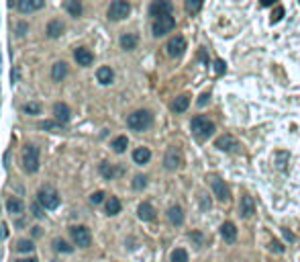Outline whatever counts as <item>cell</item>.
Instances as JSON below:
<instances>
[{"label": "cell", "mask_w": 300, "mask_h": 262, "mask_svg": "<svg viewBox=\"0 0 300 262\" xmlns=\"http://www.w3.org/2000/svg\"><path fill=\"white\" fill-rule=\"evenodd\" d=\"M129 13H131V4L125 2V0H114V2H110L108 10H107L110 21H123V19L129 17Z\"/></svg>", "instance_id": "cell-5"}, {"label": "cell", "mask_w": 300, "mask_h": 262, "mask_svg": "<svg viewBox=\"0 0 300 262\" xmlns=\"http://www.w3.org/2000/svg\"><path fill=\"white\" fill-rule=\"evenodd\" d=\"M105 192H102V191H96V192H92V197H90V203L92 205H100L102 201H105Z\"/></svg>", "instance_id": "cell-37"}, {"label": "cell", "mask_w": 300, "mask_h": 262, "mask_svg": "<svg viewBox=\"0 0 300 262\" xmlns=\"http://www.w3.org/2000/svg\"><path fill=\"white\" fill-rule=\"evenodd\" d=\"M151 123H153V115L145 109L131 113L129 119H127V125H129L133 131H145V129L151 127Z\"/></svg>", "instance_id": "cell-2"}, {"label": "cell", "mask_w": 300, "mask_h": 262, "mask_svg": "<svg viewBox=\"0 0 300 262\" xmlns=\"http://www.w3.org/2000/svg\"><path fill=\"white\" fill-rule=\"evenodd\" d=\"M176 27V21H174V17L171 15H168V17H159V19H155L153 21V35L155 37H164V35H168V33Z\"/></svg>", "instance_id": "cell-7"}, {"label": "cell", "mask_w": 300, "mask_h": 262, "mask_svg": "<svg viewBox=\"0 0 300 262\" xmlns=\"http://www.w3.org/2000/svg\"><path fill=\"white\" fill-rule=\"evenodd\" d=\"M37 203L45 211H53L60 207V195H57V191L53 187H43L37 192Z\"/></svg>", "instance_id": "cell-3"}, {"label": "cell", "mask_w": 300, "mask_h": 262, "mask_svg": "<svg viewBox=\"0 0 300 262\" xmlns=\"http://www.w3.org/2000/svg\"><path fill=\"white\" fill-rule=\"evenodd\" d=\"M145 187H147V176L139 174V176L133 178V189H135V191H143Z\"/></svg>", "instance_id": "cell-36"}, {"label": "cell", "mask_w": 300, "mask_h": 262, "mask_svg": "<svg viewBox=\"0 0 300 262\" xmlns=\"http://www.w3.org/2000/svg\"><path fill=\"white\" fill-rule=\"evenodd\" d=\"M6 211H8L10 215H21L22 211H25V203H22L19 197H10V199L6 201Z\"/></svg>", "instance_id": "cell-17"}, {"label": "cell", "mask_w": 300, "mask_h": 262, "mask_svg": "<svg viewBox=\"0 0 300 262\" xmlns=\"http://www.w3.org/2000/svg\"><path fill=\"white\" fill-rule=\"evenodd\" d=\"M53 117H55V121H60L62 125H65L67 121L72 119V111H70V107H67L65 102H55L53 105Z\"/></svg>", "instance_id": "cell-13"}, {"label": "cell", "mask_w": 300, "mask_h": 262, "mask_svg": "<svg viewBox=\"0 0 300 262\" xmlns=\"http://www.w3.org/2000/svg\"><path fill=\"white\" fill-rule=\"evenodd\" d=\"M221 236L225 238V242H235L237 240V227H235V223L233 221H225L223 225H221Z\"/></svg>", "instance_id": "cell-15"}, {"label": "cell", "mask_w": 300, "mask_h": 262, "mask_svg": "<svg viewBox=\"0 0 300 262\" xmlns=\"http://www.w3.org/2000/svg\"><path fill=\"white\" fill-rule=\"evenodd\" d=\"M22 113H27V115H39L41 105L39 102H27V105H22Z\"/></svg>", "instance_id": "cell-34"}, {"label": "cell", "mask_w": 300, "mask_h": 262, "mask_svg": "<svg viewBox=\"0 0 300 262\" xmlns=\"http://www.w3.org/2000/svg\"><path fill=\"white\" fill-rule=\"evenodd\" d=\"M22 166H25V172L29 174H35L39 170V147L37 145H25L22 150Z\"/></svg>", "instance_id": "cell-4"}, {"label": "cell", "mask_w": 300, "mask_h": 262, "mask_svg": "<svg viewBox=\"0 0 300 262\" xmlns=\"http://www.w3.org/2000/svg\"><path fill=\"white\" fill-rule=\"evenodd\" d=\"M17 262H39L37 258H27V260H17Z\"/></svg>", "instance_id": "cell-47"}, {"label": "cell", "mask_w": 300, "mask_h": 262, "mask_svg": "<svg viewBox=\"0 0 300 262\" xmlns=\"http://www.w3.org/2000/svg\"><path fill=\"white\" fill-rule=\"evenodd\" d=\"M33 215H35L37 219H43V217H45V209L41 207L39 203H35V205H33Z\"/></svg>", "instance_id": "cell-40"}, {"label": "cell", "mask_w": 300, "mask_h": 262, "mask_svg": "<svg viewBox=\"0 0 300 262\" xmlns=\"http://www.w3.org/2000/svg\"><path fill=\"white\" fill-rule=\"evenodd\" d=\"M171 10H174V4L171 2H168V0H157V2H153L151 6H149V15L159 19V17L171 15Z\"/></svg>", "instance_id": "cell-11"}, {"label": "cell", "mask_w": 300, "mask_h": 262, "mask_svg": "<svg viewBox=\"0 0 300 262\" xmlns=\"http://www.w3.org/2000/svg\"><path fill=\"white\" fill-rule=\"evenodd\" d=\"M170 260H171V262H188V252H186L184 248H176L174 252H171Z\"/></svg>", "instance_id": "cell-32"}, {"label": "cell", "mask_w": 300, "mask_h": 262, "mask_svg": "<svg viewBox=\"0 0 300 262\" xmlns=\"http://www.w3.org/2000/svg\"><path fill=\"white\" fill-rule=\"evenodd\" d=\"M74 60L78 62V66H90L92 62H94V55H92V51L88 48H78L74 51Z\"/></svg>", "instance_id": "cell-14"}, {"label": "cell", "mask_w": 300, "mask_h": 262, "mask_svg": "<svg viewBox=\"0 0 300 262\" xmlns=\"http://www.w3.org/2000/svg\"><path fill=\"white\" fill-rule=\"evenodd\" d=\"M200 209H202V211H209V209H211V197L204 195V192L200 195Z\"/></svg>", "instance_id": "cell-39"}, {"label": "cell", "mask_w": 300, "mask_h": 262, "mask_svg": "<svg viewBox=\"0 0 300 262\" xmlns=\"http://www.w3.org/2000/svg\"><path fill=\"white\" fill-rule=\"evenodd\" d=\"M133 160L135 164H147L151 160V152H149V147H137L133 152Z\"/></svg>", "instance_id": "cell-24"}, {"label": "cell", "mask_w": 300, "mask_h": 262, "mask_svg": "<svg viewBox=\"0 0 300 262\" xmlns=\"http://www.w3.org/2000/svg\"><path fill=\"white\" fill-rule=\"evenodd\" d=\"M8 236V230H6V223H0V240H4Z\"/></svg>", "instance_id": "cell-45"}, {"label": "cell", "mask_w": 300, "mask_h": 262, "mask_svg": "<svg viewBox=\"0 0 300 262\" xmlns=\"http://www.w3.org/2000/svg\"><path fill=\"white\" fill-rule=\"evenodd\" d=\"M27 31H29V23H19V25H17V35L19 37H25Z\"/></svg>", "instance_id": "cell-41"}, {"label": "cell", "mask_w": 300, "mask_h": 262, "mask_svg": "<svg viewBox=\"0 0 300 262\" xmlns=\"http://www.w3.org/2000/svg\"><path fill=\"white\" fill-rule=\"evenodd\" d=\"M182 152L178 150V147H170V150L166 152V156H164V166L168 168V170H178L180 166H182Z\"/></svg>", "instance_id": "cell-10"}, {"label": "cell", "mask_w": 300, "mask_h": 262, "mask_svg": "<svg viewBox=\"0 0 300 262\" xmlns=\"http://www.w3.org/2000/svg\"><path fill=\"white\" fill-rule=\"evenodd\" d=\"M127 145H129V140H127V135H119L117 140H112V143H110V147L117 154H123L125 150H127Z\"/></svg>", "instance_id": "cell-29"}, {"label": "cell", "mask_w": 300, "mask_h": 262, "mask_svg": "<svg viewBox=\"0 0 300 262\" xmlns=\"http://www.w3.org/2000/svg\"><path fill=\"white\" fill-rule=\"evenodd\" d=\"M65 76H67V64L65 62L53 64V68H51V78H53V80L55 82H62Z\"/></svg>", "instance_id": "cell-19"}, {"label": "cell", "mask_w": 300, "mask_h": 262, "mask_svg": "<svg viewBox=\"0 0 300 262\" xmlns=\"http://www.w3.org/2000/svg\"><path fill=\"white\" fill-rule=\"evenodd\" d=\"M168 219H170L171 225H182V223H184V211H182L180 205H174V207H170Z\"/></svg>", "instance_id": "cell-18"}, {"label": "cell", "mask_w": 300, "mask_h": 262, "mask_svg": "<svg viewBox=\"0 0 300 262\" xmlns=\"http://www.w3.org/2000/svg\"><path fill=\"white\" fill-rule=\"evenodd\" d=\"M70 234H72V240L78 248H88L92 244V236H90V230L86 225H74Z\"/></svg>", "instance_id": "cell-6"}, {"label": "cell", "mask_w": 300, "mask_h": 262, "mask_svg": "<svg viewBox=\"0 0 300 262\" xmlns=\"http://www.w3.org/2000/svg\"><path fill=\"white\" fill-rule=\"evenodd\" d=\"M216 66H218V68H216V72H218V74H223V72H225V64H223L221 60H218V62H216Z\"/></svg>", "instance_id": "cell-46"}, {"label": "cell", "mask_w": 300, "mask_h": 262, "mask_svg": "<svg viewBox=\"0 0 300 262\" xmlns=\"http://www.w3.org/2000/svg\"><path fill=\"white\" fill-rule=\"evenodd\" d=\"M107 215H117V213H121V201L117 199V197H110L108 201H107Z\"/></svg>", "instance_id": "cell-30"}, {"label": "cell", "mask_w": 300, "mask_h": 262, "mask_svg": "<svg viewBox=\"0 0 300 262\" xmlns=\"http://www.w3.org/2000/svg\"><path fill=\"white\" fill-rule=\"evenodd\" d=\"M253 213H256V203H253V199L249 195H245L241 199V215H243V217H251Z\"/></svg>", "instance_id": "cell-23"}, {"label": "cell", "mask_w": 300, "mask_h": 262, "mask_svg": "<svg viewBox=\"0 0 300 262\" xmlns=\"http://www.w3.org/2000/svg\"><path fill=\"white\" fill-rule=\"evenodd\" d=\"M17 250H19V252H33V250H35V246H33L31 240H19L17 242Z\"/></svg>", "instance_id": "cell-35"}, {"label": "cell", "mask_w": 300, "mask_h": 262, "mask_svg": "<svg viewBox=\"0 0 300 262\" xmlns=\"http://www.w3.org/2000/svg\"><path fill=\"white\" fill-rule=\"evenodd\" d=\"M190 127H192V133H194L196 142H206L214 133V123L209 117H204V115L194 117L192 123H190Z\"/></svg>", "instance_id": "cell-1"}, {"label": "cell", "mask_w": 300, "mask_h": 262, "mask_svg": "<svg viewBox=\"0 0 300 262\" xmlns=\"http://www.w3.org/2000/svg\"><path fill=\"white\" fill-rule=\"evenodd\" d=\"M214 145L218 147V150H223V152H231V150H235L237 147V142L233 140V135H221Z\"/></svg>", "instance_id": "cell-16"}, {"label": "cell", "mask_w": 300, "mask_h": 262, "mask_svg": "<svg viewBox=\"0 0 300 262\" xmlns=\"http://www.w3.org/2000/svg\"><path fill=\"white\" fill-rule=\"evenodd\" d=\"M53 250H55V252L70 254V252H74V246H70L65 240H60V238H57V240H53Z\"/></svg>", "instance_id": "cell-31"}, {"label": "cell", "mask_w": 300, "mask_h": 262, "mask_svg": "<svg viewBox=\"0 0 300 262\" xmlns=\"http://www.w3.org/2000/svg\"><path fill=\"white\" fill-rule=\"evenodd\" d=\"M190 107V96L188 95H182L178 98H174V102H171V109H174L176 113H184Z\"/></svg>", "instance_id": "cell-28"}, {"label": "cell", "mask_w": 300, "mask_h": 262, "mask_svg": "<svg viewBox=\"0 0 300 262\" xmlns=\"http://www.w3.org/2000/svg\"><path fill=\"white\" fill-rule=\"evenodd\" d=\"M8 6L10 8L15 6L19 13L27 15V13H33V10H41L45 6V2L43 0H19V2H8Z\"/></svg>", "instance_id": "cell-8"}, {"label": "cell", "mask_w": 300, "mask_h": 262, "mask_svg": "<svg viewBox=\"0 0 300 262\" xmlns=\"http://www.w3.org/2000/svg\"><path fill=\"white\" fill-rule=\"evenodd\" d=\"M100 174L105 176L107 180H112L114 176L123 174V168H114V166H112V164H108V162H102V164H100Z\"/></svg>", "instance_id": "cell-20"}, {"label": "cell", "mask_w": 300, "mask_h": 262, "mask_svg": "<svg viewBox=\"0 0 300 262\" xmlns=\"http://www.w3.org/2000/svg\"><path fill=\"white\" fill-rule=\"evenodd\" d=\"M272 250H274V252H278V254H280V252H284V246H282L278 240H272Z\"/></svg>", "instance_id": "cell-44"}, {"label": "cell", "mask_w": 300, "mask_h": 262, "mask_svg": "<svg viewBox=\"0 0 300 262\" xmlns=\"http://www.w3.org/2000/svg\"><path fill=\"white\" fill-rule=\"evenodd\" d=\"M200 6H202L200 0H188V2H186V8L190 10V13H196V10H200Z\"/></svg>", "instance_id": "cell-38"}, {"label": "cell", "mask_w": 300, "mask_h": 262, "mask_svg": "<svg viewBox=\"0 0 300 262\" xmlns=\"http://www.w3.org/2000/svg\"><path fill=\"white\" fill-rule=\"evenodd\" d=\"M282 17H284V8H282V6H276V10L272 13V19H270V21H272V23H278Z\"/></svg>", "instance_id": "cell-42"}, {"label": "cell", "mask_w": 300, "mask_h": 262, "mask_svg": "<svg viewBox=\"0 0 300 262\" xmlns=\"http://www.w3.org/2000/svg\"><path fill=\"white\" fill-rule=\"evenodd\" d=\"M137 213H139V219H143V221H153L155 219V209L149 203H141Z\"/></svg>", "instance_id": "cell-22"}, {"label": "cell", "mask_w": 300, "mask_h": 262, "mask_svg": "<svg viewBox=\"0 0 300 262\" xmlns=\"http://www.w3.org/2000/svg\"><path fill=\"white\" fill-rule=\"evenodd\" d=\"M211 187H213V192H214V197L221 201V203H227L229 197H231V192H229V187L225 185V180L223 178H213L211 180Z\"/></svg>", "instance_id": "cell-12"}, {"label": "cell", "mask_w": 300, "mask_h": 262, "mask_svg": "<svg viewBox=\"0 0 300 262\" xmlns=\"http://www.w3.org/2000/svg\"><path fill=\"white\" fill-rule=\"evenodd\" d=\"M137 43H139V39H137L135 33H125V35H121V48H123L125 51L135 49Z\"/></svg>", "instance_id": "cell-21"}, {"label": "cell", "mask_w": 300, "mask_h": 262, "mask_svg": "<svg viewBox=\"0 0 300 262\" xmlns=\"http://www.w3.org/2000/svg\"><path fill=\"white\" fill-rule=\"evenodd\" d=\"M64 29H65V25H64V23L62 21H49V25H47V35L51 37V39H57V37H60L62 35V33H64Z\"/></svg>", "instance_id": "cell-25"}, {"label": "cell", "mask_w": 300, "mask_h": 262, "mask_svg": "<svg viewBox=\"0 0 300 262\" xmlns=\"http://www.w3.org/2000/svg\"><path fill=\"white\" fill-rule=\"evenodd\" d=\"M166 51H168L170 58H180V55L186 51V39L180 37V35L171 37V39L168 41V45H166Z\"/></svg>", "instance_id": "cell-9"}, {"label": "cell", "mask_w": 300, "mask_h": 262, "mask_svg": "<svg viewBox=\"0 0 300 262\" xmlns=\"http://www.w3.org/2000/svg\"><path fill=\"white\" fill-rule=\"evenodd\" d=\"M209 100H211V95L204 93V95L198 98V107H206V105H209Z\"/></svg>", "instance_id": "cell-43"}, {"label": "cell", "mask_w": 300, "mask_h": 262, "mask_svg": "<svg viewBox=\"0 0 300 262\" xmlns=\"http://www.w3.org/2000/svg\"><path fill=\"white\" fill-rule=\"evenodd\" d=\"M96 78H98V82H100V84H110V82H112V78H114V72L110 70V68L102 66V68H98Z\"/></svg>", "instance_id": "cell-26"}, {"label": "cell", "mask_w": 300, "mask_h": 262, "mask_svg": "<svg viewBox=\"0 0 300 262\" xmlns=\"http://www.w3.org/2000/svg\"><path fill=\"white\" fill-rule=\"evenodd\" d=\"M39 129H49V131H64V125L60 121H43L39 123Z\"/></svg>", "instance_id": "cell-33"}, {"label": "cell", "mask_w": 300, "mask_h": 262, "mask_svg": "<svg viewBox=\"0 0 300 262\" xmlns=\"http://www.w3.org/2000/svg\"><path fill=\"white\" fill-rule=\"evenodd\" d=\"M64 6H65L67 13H70V17H74V19H78L80 15H82V2H78V0H65Z\"/></svg>", "instance_id": "cell-27"}]
</instances>
